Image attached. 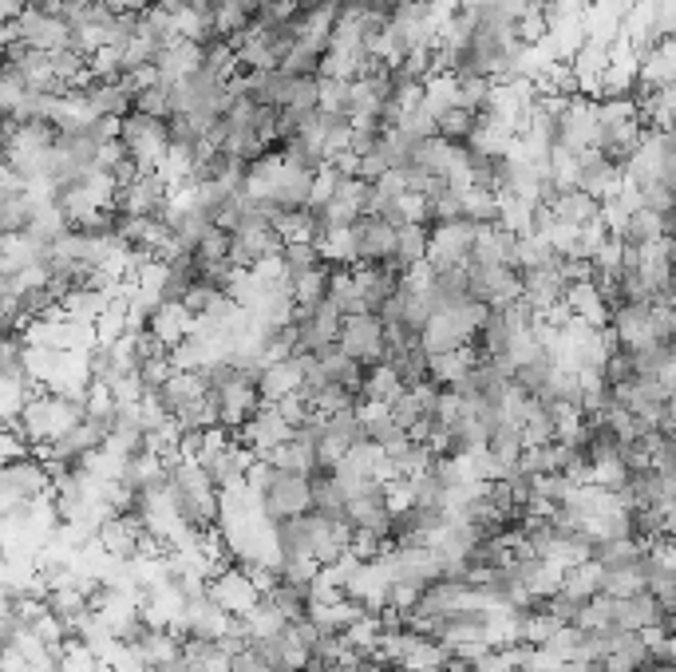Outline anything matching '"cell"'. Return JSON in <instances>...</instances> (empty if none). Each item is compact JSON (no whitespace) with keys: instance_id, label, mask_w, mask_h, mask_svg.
<instances>
[{"instance_id":"obj_17","label":"cell","mask_w":676,"mask_h":672,"mask_svg":"<svg viewBox=\"0 0 676 672\" xmlns=\"http://www.w3.org/2000/svg\"><path fill=\"white\" fill-rule=\"evenodd\" d=\"M562 305L570 317L593 325V329H605V321H609V300L602 297V290H597L593 281H573V285H566Z\"/></svg>"},{"instance_id":"obj_2","label":"cell","mask_w":676,"mask_h":672,"mask_svg":"<svg viewBox=\"0 0 676 672\" xmlns=\"http://www.w3.org/2000/svg\"><path fill=\"white\" fill-rule=\"evenodd\" d=\"M309 510V479L305 475H285V471H273V479L258 491L253 498V515L265 522V527H277L285 518H297Z\"/></svg>"},{"instance_id":"obj_28","label":"cell","mask_w":676,"mask_h":672,"mask_svg":"<svg viewBox=\"0 0 676 672\" xmlns=\"http://www.w3.org/2000/svg\"><path fill=\"white\" fill-rule=\"evenodd\" d=\"M190 329H194V317H190L182 305H158L155 317H151V332H155V337L167 344V349L182 341Z\"/></svg>"},{"instance_id":"obj_1","label":"cell","mask_w":676,"mask_h":672,"mask_svg":"<svg viewBox=\"0 0 676 672\" xmlns=\"http://www.w3.org/2000/svg\"><path fill=\"white\" fill-rule=\"evenodd\" d=\"M80 420H84V396L32 392V400L24 403V412L12 424V432L21 435L28 451H36V447L60 439L63 432H72Z\"/></svg>"},{"instance_id":"obj_48","label":"cell","mask_w":676,"mask_h":672,"mask_svg":"<svg viewBox=\"0 0 676 672\" xmlns=\"http://www.w3.org/2000/svg\"><path fill=\"white\" fill-rule=\"evenodd\" d=\"M637 672H676V664H653L649 661L645 669H637Z\"/></svg>"},{"instance_id":"obj_13","label":"cell","mask_w":676,"mask_h":672,"mask_svg":"<svg viewBox=\"0 0 676 672\" xmlns=\"http://www.w3.org/2000/svg\"><path fill=\"white\" fill-rule=\"evenodd\" d=\"M12 36L28 48H40V52H56V48H68V16H44V12H24L12 21ZM12 40V44H16Z\"/></svg>"},{"instance_id":"obj_34","label":"cell","mask_w":676,"mask_h":672,"mask_svg":"<svg viewBox=\"0 0 676 672\" xmlns=\"http://www.w3.org/2000/svg\"><path fill=\"white\" fill-rule=\"evenodd\" d=\"M321 266V254H317V246L312 241H285L282 246V273H285V285L289 281H297L301 273H309V269Z\"/></svg>"},{"instance_id":"obj_36","label":"cell","mask_w":676,"mask_h":672,"mask_svg":"<svg viewBox=\"0 0 676 672\" xmlns=\"http://www.w3.org/2000/svg\"><path fill=\"white\" fill-rule=\"evenodd\" d=\"M321 92V75H289V92H285L282 111H312Z\"/></svg>"},{"instance_id":"obj_24","label":"cell","mask_w":676,"mask_h":672,"mask_svg":"<svg viewBox=\"0 0 676 672\" xmlns=\"http://www.w3.org/2000/svg\"><path fill=\"white\" fill-rule=\"evenodd\" d=\"M261 598L270 601L273 610L282 613L285 621H301L305 613H309V586L282 578V574H277V581H273V586H270L265 593H261Z\"/></svg>"},{"instance_id":"obj_20","label":"cell","mask_w":676,"mask_h":672,"mask_svg":"<svg viewBox=\"0 0 676 672\" xmlns=\"http://www.w3.org/2000/svg\"><path fill=\"white\" fill-rule=\"evenodd\" d=\"M424 261H427V226L407 222V226L395 229V249L384 266L395 269V273H412V269L424 266Z\"/></svg>"},{"instance_id":"obj_14","label":"cell","mask_w":676,"mask_h":672,"mask_svg":"<svg viewBox=\"0 0 676 672\" xmlns=\"http://www.w3.org/2000/svg\"><path fill=\"white\" fill-rule=\"evenodd\" d=\"M253 388H258V400L265 403V408H273L277 400H285V396H293L297 388H301V361H297V356L270 361L265 368H261Z\"/></svg>"},{"instance_id":"obj_44","label":"cell","mask_w":676,"mask_h":672,"mask_svg":"<svg viewBox=\"0 0 676 672\" xmlns=\"http://www.w3.org/2000/svg\"><path fill=\"white\" fill-rule=\"evenodd\" d=\"M119 163H127L123 143H119V139H107V143L99 146V151H95V170H107V175H111V170H115Z\"/></svg>"},{"instance_id":"obj_19","label":"cell","mask_w":676,"mask_h":672,"mask_svg":"<svg viewBox=\"0 0 676 672\" xmlns=\"http://www.w3.org/2000/svg\"><path fill=\"white\" fill-rule=\"evenodd\" d=\"M637 558H641V554H637ZM637 558L597 562V566H602V586H597V593H609V598H633V593L645 590V574H641Z\"/></svg>"},{"instance_id":"obj_41","label":"cell","mask_w":676,"mask_h":672,"mask_svg":"<svg viewBox=\"0 0 676 672\" xmlns=\"http://www.w3.org/2000/svg\"><path fill=\"white\" fill-rule=\"evenodd\" d=\"M226 249H229V234L226 229H218V226H210L202 238H198V246L190 249L198 258V266H206V261H222L226 258Z\"/></svg>"},{"instance_id":"obj_25","label":"cell","mask_w":676,"mask_h":672,"mask_svg":"<svg viewBox=\"0 0 676 672\" xmlns=\"http://www.w3.org/2000/svg\"><path fill=\"white\" fill-rule=\"evenodd\" d=\"M637 80L649 83V87H673L676 80V48H673V36L661 40L645 60L637 63Z\"/></svg>"},{"instance_id":"obj_37","label":"cell","mask_w":676,"mask_h":672,"mask_svg":"<svg viewBox=\"0 0 676 672\" xmlns=\"http://www.w3.org/2000/svg\"><path fill=\"white\" fill-rule=\"evenodd\" d=\"M562 586L573 593H582V598H590V593H597V586H602V566H597V562H573V566L562 569Z\"/></svg>"},{"instance_id":"obj_38","label":"cell","mask_w":676,"mask_h":672,"mask_svg":"<svg viewBox=\"0 0 676 672\" xmlns=\"http://www.w3.org/2000/svg\"><path fill=\"white\" fill-rule=\"evenodd\" d=\"M676 341V317L673 305H653L649 309V344H661V349H673Z\"/></svg>"},{"instance_id":"obj_11","label":"cell","mask_w":676,"mask_h":672,"mask_svg":"<svg viewBox=\"0 0 676 672\" xmlns=\"http://www.w3.org/2000/svg\"><path fill=\"white\" fill-rule=\"evenodd\" d=\"M167 198H170L167 182H163L155 170H146V175L131 178L127 187H119V194H115V207L123 210V214L158 217V214H163V207H167Z\"/></svg>"},{"instance_id":"obj_5","label":"cell","mask_w":676,"mask_h":672,"mask_svg":"<svg viewBox=\"0 0 676 672\" xmlns=\"http://www.w3.org/2000/svg\"><path fill=\"white\" fill-rule=\"evenodd\" d=\"M48 491H52V479L32 451L16 459H0V495L9 503H44Z\"/></svg>"},{"instance_id":"obj_26","label":"cell","mask_w":676,"mask_h":672,"mask_svg":"<svg viewBox=\"0 0 676 672\" xmlns=\"http://www.w3.org/2000/svg\"><path fill=\"white\" fill-rule=\"evenodd\" d=\"M550 210H554L558 222H566V226H573V229H582V226H590V222H597V198L582 194V190H573V187H566L562 194L554 198Z\"/></svg>"},{"instance_id":"obj_49","label":"cell","mask_w":676,"mask_h":672,"mask_svg":"<svg viewBox=\"0 0 676 672\" xmlns=\"http://www.w3.org/2000/svg\"><path fill=\"white\" fill-rule=\"evenodd\" d=\"M301 672H305V669H301Z\"/></svg>"},{"instance_id":"obj_32","label":"cell","mask_w":676,"mask_h":672,"mask_svg":"<svg viewBox=\"0 0 676 672\" xmlns=\"http://www.w3.org/2000/svg\"><path fill=\"white\" fill-rule=\"evenodd\" d=\"M475 127H479V115L467 111V107H448L443 115H436V134L448 143H467Z\"/></svg>"},{"instance_id":"obj_21","label":"cell","mask_w":676,"mask_h":672,"mask_svg":"<svg viewBox=\"0 0 676 672\" xmlns=\"http://www.w3.org/2000/svg\"><path fill=\"white\" fill-rule=\"evenodd\" d=\"M384 459H388V467H392V475L416 479V475H424L427 467H431L436 451H431V447H427L424 439H412V435H404L400 444L384 447Z\"/></svg>"},{"instance_id":"obj_47","label":"cell","mask_w":676,"mask_h":672,"mask_svg":"<svg viewBox=\"0 0 676 672\" xmlns=\"http://www.w3.org/2000/svg\"><path fill=\"white\" fill-rule=\"evenodd\" d=\"M107 4L119 12H146L151 4H158V0H107Z\"/></svg>"},{"instance_id":"obj_8","label":"cell","mask_w":676,"mask_h":672,"mask_svg":"<svg viewBox=\"0 0 676 672\" xmlns=\"http://www.w3.org/2000/svg\"><path fill=\"white\" fill-rule=\"evenodd\" d=\"M282 246H285V241L273 234V226L234 229V234H229L226 261L234 269H253V266H261V261L282 258Z\"/></svg>"},{"instance_id":"obj_33","label":"cell","mask_w":676,"mask_h":672,"mask_svg":"<svg viewBox=\"0 0 676 672\" xmlns=\"http://www.w3.org/2000/svg\"><path fill=\"white\" fill-rule=\"evenodd\" d=\"M419 104L431 115H443L448 107H459V80L448 72L431 75V80L424 83V99H419Z\"/></svg>"},{"instance_id":"obj_6","label":"cell","mask_w":676,"mask_h":672,"mask_svg":"<svg viewBox=\"0 0 676 672\" xmlns=\"http://www.w3.org/2000/svg\"><path fill=\"white\" fill-rule=\"evenodd\" d=\"M234 439H238L246 451H253L258 459H265L273 451V447H282V444H289L293 439V427L285 424L282 415H277V408H265L261 403L258 412L246 420V424L234 432Z\"/></svg>"},{"instance_id":"obj_30","label":"cell","mask_w":676,"mask_h":672,"mask_svg":"<svg viewBox=\"0 0 676 672\" xmlns=\"http://www.w3.org/2000/svg\"><path fill=\"white\" fill-rule=\"evenodd\" d=\"M495 202H499V226L507 229V234H514V238H526V234H531V210H534L531 198L499 194Z\"/></svg>"},{"instance_id":"obj_46","label":"cell","mask_w":676,"mask_h":672,"mask_svg":"<svg viewBox=\"0 0 676 672\" xmlns=\"http://www.w3.org/2000/svg\"><path fill=\"white\" fill-rule=\"evenodd\" d=\"M24 12H28V0H0V21L4 24L24 16Z\"/></svg>"},{"instance_id":"obj_45","label":"cell","mask_w":676,"mask_h":672,"mask_svg":"<svg viewBox=\"0 0 676 672\" xmlns=\"http://www.w3.org/2000/svg\"><path fill=\"white\" fill-rule=\"evenodd\" d=\"M226 672H273V669L261 661L258 652H253V641H250V649H241V652H234V657H229Z\"/></svg>"},{"instance_id":"obj_16","label":"cell","mask_w":676,"mask_h":672,"mask_svg":"<svg viewBox=\"0 0 676 672\" xmlns=\"http://www.w3.org/2000/svg\"><path fill=\"white\" fill-rule=\"evenodd\" d=\"M214 400H218V427H226V432H238V427L261 408L258 388H253L250 380L229 384V388L214 392Z\"/></svg>"},{"instance_id":"obj_39","label":"cell","mask_w":676,"mask_h":672,"mask_svg":"<svg viewBox=\"0 0 676 672\" xmlns=\"http://www.w3.org/2000/svg\"><path fill=\"white\" fill-rule=\"evenodd\" d=\"M392 127H400V131H404L407 139L424 143V139H431V134H436V115H431L424 104H419V107H412V111L400 115V119H395Z\"/></svg>"},{"instance_id":"obj_22","label":"cell","mask_w":676,"mask_h":672,"mask_svg":"<svg viewBox=\"0 0 676 672\" xmlns=\"http://www.w3.org/2000/svg\"><path fill=\"white\" fill-rule=\"evenodd\" d=\"M490 451V459L502 467V475H514L519 471V459L522 451H526V444H522V427L519 424H510V420H502L495 432L487 435V444H483Z\"/></svg>"},{"instance_id":"obj_4","label":"cell","mask_w":676,"mask_h":672,"mask_svg":"<svg viewBox=\"0 0 676 672\" xmlns=\"http://www.w3.org/2000/svg\"><path fill=\"white\" fill-rule=\"evenodd\" d=\"M384 325L376 313H348L341 317V329H336V349L344 356H353L356 364H380V352H384Z\"/></svg>"},{"instance_id":"obj_43","label":"cell","mask_w":676,"mask_h":672,"mask_svg":"<svg viewBox=\"0 0 676 672\" xmlns=\"http://www.w3.org/2000/svg\"><path fill=\"white\" fill-rule=\"evenodd\" d=\"M273 408H277V415H282V420H285V424H289V427L305 424V420H309V415H312V403L305 400L301 392L285 396V400H277V403H273Z\"/></svg>"},{"instance_id":"obj_23","label":"cell","mask_w":676,"mask_h":672,"mask_svg":"<svg viewBox=\"0 0 676 672\" xmlns=\"http://www.w3.org/2000/svg\"><path fill=\"white\" fill-rule=\"evenodd\" d=\"M155 72H158V83H178L182 75H190L198 68V44L190 40H170L167 48H158L155 52Z\"/></svg>"},{"instance_id":"obj_10","label":"cell","mask_w":676,"mask_h":672,"mask_svg":"<svg viewBox=\"0 0 676 672\" xmlns=\"http://www.w3.org/2000/svg\"><path fill=\"white\" fill-rule=\"evenodd\" d=\"M593 139H597V104L590 95H570L562 111V134H558V146L570 151V155H582L590 151Z\"/></svg>"},{"instance_id":"obj_7","label":"cell","mask_w":676,"mask_h":672,"mask_svg":"<svg viewBox=\"0 0 676 672\" xmlns=\"http://www.w3.org/2000/svg\"><path fill=\"white\" fill-rule=\"evenodd\" d=\"M206 593L214 605H222V610L229 613V617H241L246 610H253L261 598V590L250 581V574L241 566H226L218 569L214 578H206Z\"/></svg>"},{"instance_id":"obj_3","label":"cell","mask_w":676,"mask_h":672,"mask_svg":"<svg viewBox=\"0 0 676 672\" xmlns=\"http://www.w3.org/2000/svg\"><path fill=\"white\" fill-rule=\"evenodd\" d=\"M475 238H479V226H471L463 217L431 226L427 229V269H467Z\"/></svg>"},{"instance_id":"obj_29","label":"cell","mask_w":676,"mask_h":672,"mask_svg":"<svg viewBox=\"0 0 676 672\" xmlns=\"http://www.w3.org/2000/svg\"><path fill=\"white\" fill-rule=\"evenodd\" d=\"M277 155L285 158V166H293V170H305V175H317L329 158H324L321 143L317 139H305V134H297V139H289V143L277 146Z\"/></svg>"},{"instance_id":"obj_9","label":"cell","mask_w":676,"mask_h":672,"mask_svg":"<svg viewBox=\"0 0 676 672\" xmlns=\"http://www.w3.org/2000/svg\"><path fill=\"white\" fill-rule=\"evenodd\" d=\"M570 187L602 202L605 194H614V190L621 187V170H617V166L609 163V158H602V155H597V151L590 146V151H582V155H573Z\"/></svg>"},{"instance_id":"obj_15","label":"cell","mask_w":676,"mask_h":672,"mask_svg":"<svg viewBox=\"0 0 676 672\" xmlns=\"http://www.w3.org/2000/svg\"><path fill=\"white\" fill-rule=\"evenodd\" d=\"M80 95H84L87 111L99 119H123L135 107V95L127 92L123 80H92L87 87H80Z\"/></svg>"},{"instance_id":"obj_31","label":"cell","mask_w":676,"mask_h":672,"mask_svg":"<svg viewBox=\"0 0 676 672\" xmlns=\"http://www.w3.org/2000/svg\"><path fill=\"white\" fill-rule=\"evenodd\" d=\"M400 392H404V388H400V380L392 376V368H388V364H368L365 380H360V400L392 403Z\"/></svg>"},{"instance_id":"obj_12","label":"cell","mask_w":676,"mask_h":672,"mask_svg":"<svg viewBox=\"0 0 676 672\" xmlns=\"http://www.w3.org/2000/svg\"><path fill=\"white\" fill-rule=\"evenodd\" d=\"M348 234H353L356 266H380V261L392 258L395 229L388 226V222H380V217H372V214L356 217L353 226H348Z\"/></svg>"},{"instance_id":"obj_27","label":"cell","mask_w":676,"mask_h":672,"mask_svg":"<svg viewBox=\"0 0 676 672\" xmlns=\"http://www.w3.org/2000/svg\"><path fill=\"white\" fill-rule=\"evenodd\" d=\"M459 217L463 222H471V226H495L499 222V202H495V194L483 187H467L463 194H459Z\"/></svg>"},{"instance_id":"obj_42","label":"cell","mask_w":676,"mask_h":672,"mask_svg":"<svg viewBox=\"0 0 676 672\" xmlns=\"http://www.w3.org/2000/svg\"><path fill=\"white\" fill-rule=\"evenodd\" d=\"M344 99H348V80H329V75H321V92H317V107H321V111H336V115H344Z\"/></svg>"},{"instance_id":"obj_35","label":"cell","mask_w":676,"mask_h":672,"mask_svg":"<svg viewBox=\"0 0 676 672\" xmlns=\"http://www.w3.org/2000/svg\"><path fill=\"white\" fill-rule=\"evenodd\" d=\"M265 459H270L277 471H285V475H309V467L317 463L309 447H301L297 439H289V444H282V447H273Z\"/></svg>"},{"instance_id":"obj_18","label":"cell","mask_w":676,"mask_h":672,"mask_svg":"<svg viewBox=\"0 0 676 672\" xmlns=\"http://www.w3.org/2000/svg\"><path fill=\"white\" fill-rule=\"evenodd\" d=\"M661 621V610H656V601L649 590L633 593V598H614V613H609V629H621V633H641L649 625Z\"/></svg>"},{"instance_id":"obj_40","label":"cell","mask_w":676,"mask_h":672,"mask_svg":"<svg viewBox=\"0 0 676 672\" xmlns=\"http://www.w3.org/2000/svg\"><path fill=\"white\" fill-rule=\"evenodd\" d=\"M277 68H282L285 75H321V52H312V48H305V44L297 40V48H293Z\"/></svg>"}]
</instances>
